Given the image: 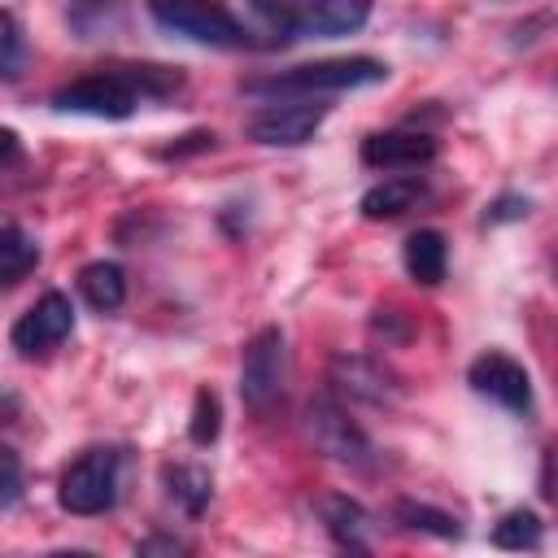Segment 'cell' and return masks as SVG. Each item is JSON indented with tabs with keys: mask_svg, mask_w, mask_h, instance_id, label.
Masks as SVG:
<instances>
[{
	"mask_svg": "<svg viewBox=\"0 0 558 558\" xmlns=\"http://www.w3.org/2000/svg\"><path fill=\"white\" fill-rule=\"evenodd\" d=\"M179 83H183L179 70H166V65H118V70H96V74H83V78L57 87L52 105L61 113L118 122V118H131L135 105L170 96Z\"/></svg>",
	"mask_w": 558,
	"mask_h": 558,
	"instance_id": "6da1fadb",
	"label": "cell"
},
{
	"mask_svg": "<svg viewBox=\"0 0 558 558\" xmlns=\"http://www.w3.org/2000/svg\"><path fill=\"white\" fill-rule=\"evenodd\" d=\"M248 13L262 22L270 44L301 39V35H353L371 17V0H244Z\"/></svg>",
	"mask_w": 558,
	"mask_h": 558,
	"instance_id": "7a4b0ae2",
	"label": "cell"
},
{
	"mask_svg": "<svg viewBox=\"0 0 558 558\" xmlns=\"http://www.w3.org/2000/svg\"><path fill=\"white\" fill-rule=\"evenodd\" d=\"M153 22L192 39V44H209V48H240L248 44L240 17L222 4V0H144Z\"/></svg>",
	"mask_w": 558,
	"mask_h": 558,
	"instance_id": "3957f363",
	"label": "cell"
},
{
	"mask_svg": "<svg viewBox=\"0 0 558 558\" xmlns=\"http://www.w3.org/2000/svg\"><path fill=\"white\" fill-rule=\"evenodd\" d=\"M388 65L375 57H331V61H310V65H292L266 83H248V92H301V96H318V92H344V87H371L384 83Z\"/></svg>",
	"mask_w": 558,
	"mask_h": 558,
	"instance_id": "277c9868",
	"label": "cell"
},
{
	"mask_svg": "<svg viewBox=\"0 0 558 558\" xmlns=\"http://www.w3.org/2000/svg\"><path fill=\"white\" fill-rule=\"evenodd\" d=\"M57 501H61V510H70L78 519L105 514L118 501V453L113 449H87V453H78L61 471Z\"/></svg>",
	"mask_w": 558,
	"mask_h": 558,
	"instance_id": "5b68a950",
	"label": "cell"
},
{
	"mask_svg": "<svg viewBox=\"0 0 558 558\" xmlns=\"http://www.w3.org/2000/svg\"><path fill=\"white\" fill-rule=\"evenodd\" d=\"M283 375H288L283 331L279 327H262L244 344V362H240V397H244V405L257 410V414H270L275 401L283 397Z\"/></svg>",
	"mask_w": 558,
	"mask_h": 558,
	"instance_id": "8992f818",
	"label": "cell"
},
{
	"mask_svg": "<svg viewBox=\"0 0 558 558\" xmlns=\"http://www.w3.org/2000/svg\"><path fill=\"white\" fill-rule=\"evenodd\" d=\"M305 423H310L314 445H318L331 462L353 466V471H366V466L375 462V445H371V436L349 418V410H344L340 401H331V397L310 401Z\"/></svg>",
	"mask_w": 558,
	"mask_h": 558,
	"instance_id": "52a82bcc",
	"label": "cell"
},
{
	"mask_svg": "<svg viewBox=\"0 0 558 558\" xmlns=\"http://www.w3.org/2000/svg\"><path fill=\"white\" fill-rule=\"evenodd\" d=\"M70 331H74V305H70V296H65V292H44V296L13 323L9 340H13V349H17L22 357H35V353L57 349Z\"/></svg>",
	"mask_w": 558,
	"mask_h": 558,
	"instance_id": "ba28073f",
	"label": "cell"
},
{
	"mask_svg": "<svg viewBox=\"0 0 558 558\" xmlns=\"http://www.w3.org/2000/svg\"><path fill=\"white\" fill-rule=\"evenodd\" d=\"M466 379H471V388H475L480 397L506 405L510 414H527V410H532V379H527V371H523L514 357L497 353V349L480 353V357L471 362Z\"/></svg>",
	"mask_w": 558,
	"mask_h": 558,
	"instance_id": "9c48e42d",
	"label": "cell"
},
{
	"mask_svg": "<svg viewBox=\"0 0 558 558\" xmlns=\"http://www.w3.org/2000/svg\"><path fill=\"white\" fill-rule=\"evenodd\" d=\"M327 118V105L318 100H292V105H266L262 113L248 118V140L270 144V148H292L305 144Z\"/></svg>",
	"mask_w": 558,
	"mask_h": 558,
	"instance_id": "30bf717a",
	"label": "cell"
},
{
	"mask_svg": "<svg viewBox=\"0 0 558 558\" xmlns=\"http://www.w3.org/2000/svg\"><path fill=\"white\" fill-rule=\"evenodd\" d=\"M436 157V140L427 131H379L362 140V166L371 170H418Z\"/></svg>",
	"mask_w": 558,
	"mask_h": 558,
	"instance_id": "8fae6325",
	"label": "cell"
},
{
	"mask_svg": "<svg viewBox=\"0 0 558 558\" xmlns=\"http://www.w3.org/2000/svg\"><path fill=\"white\" fill-rule=\"evenodd\" d=\"M331 384H336L340 397L366 401V405H388L397 397L392 375L371 357H336L331 362Z\"/></svg>",
	"mask_w": 558,
	"mask_h": 558,
	"instance_id": "7c38bea8",
	"label": "cell"
},
{
	"mask_svg": "<svg viewBox=\"0 0 558 558\" xmlns=\"http://www.w3.org/2000/svg\"><path fill=\"white\" fill-rule=\"evenodd\" d=\"M401 262H405V275H410L414 283H427V288H432V283L445 279L449 244H445V235H440L436 227H423V231H414V235L405 240Z\"/></svg>",
	"mask_w": 558,
	"mask_h": 558,
	"instance_id": "4fadbf2b",
	"label": "cell"
},
{
	"mask_svg": "<svg viewBox=\"0 0 558 558\" xmlns=\"http://www.w3.org/2000/svg\"><path fill=\"white\" fill-rule=\"evenodd\" d=\"M414 201H423V179L418 174H392L384 183H375L366 196H362V214L371 222L379 218H401L405 209H414Z\"/></svg>",
	"mask_w": 558,
	"mask_h": 558,
	"instance_id": "5bb4252c",
	"label": "cell"
},
{
	"mask_svg": "<svg viewBox=\"0 0 558 558\" xmlns=\"http://www.w3.org/2000/svg\"><path fill=\"white\" fill-rule=\"evenodd\" d=\"M78 292H83V301H87L92 310L113 314V310L126 301V275H122L118 262H92V266H83V275H78Z\"/></svg>",
	"mask_w": 558,
	"mask_h": 558,
	"instance_id": "9a60e30c",
	"label": "cell"
},
{
	"mask_svg": "<svg viewBox=\"0 0 558 558\" xmlns=\"http://www.w3.org/2000/svg\"><path fill=\"white\" fill-rule=\"evenodd\" d=\"M318 514H323L327 532H331L344 549H366V523H371V514H366L353 497H323V501H318Z\"/></svg>",
	"mask_w": 558,
	"mask_h": 558,
	"instance_id": "2e32d148",
	"label": "cell"
},
{
	"mask_svg": "<svg viewBox=\"0 0 558 558\" xmlns=\"http://www.w3.org/2000/svg\"><path fill=\"white\" fill-rule=\"evenodd\" d=\"M39 266V244L22 227H0V283H17Z\"/></svg>",
	"mask_w": 558,
	"mask_h": 558,
	"instance_id": "e0dca14e",
	"label": "cell"
},
{
	"mask_svg": "<svg viewBox=\"0 0 558 558\" xmlns=\"http://www.w3.org/2000/svg\"><path fill=\"white\" fill-rule=\"evenodd\" d=\"M166 484H170V497H174L187 514H201V510L209 506L214 484H209V475H205L201 466H170V471H166Z\"/></svg>",
	"mask_w": 558,
	"mask_h": 558,
	"instance_id": "ac0fdd59",
	"label": "cell"
},
{
	"mask_svg": "<svg viewBox=\"0 0 558 558\" xmlns=\"http://www.w3.org/2000/svg\"><path fill=\"white\" fill-rule=\"evenodd\" d=\"M497 549H536L541 545V519L532 510H506L501 523L493 527Z\"/></svg>",
	"mask_w": 558,
	"mask_h": 558,
	"instance_id": "d6986e66",
	"label": "cell"
},
{
	"mask_svg": "<svg viewBox=\"0 0 558 558\" xmlns=\"http://www.w3.org/2000/svg\"><path fill=\"white\" fill-rule=\"evenodd\" d=\"M397 519L405 527H418V532H432L440 541H453L458 536V519L436 510V506H423V501H397Z\"/></svg>",
	"mask_w": 558,
	"mask_h": 558,
	"instance_id": "ffe728a7",
	"label": "cell"
},
{
	"mask_svg": "<svg viewBox=\"0 0 558 558\" xmlns=\"http://www.w3.org/2000/svg\"><path fill=\"white\" fill-rule=\"evenodd\" d=\"M218 427H222V405H218V397L209 388H201L196 401H192V423H187L192 445H214L218 440Z\"/></svg>",
	"mask_w": 558,
	"mask_h": 558,
	"instance_id": "44dd1931",
	"label": "cell"
},
{
	"mask_svg": "<svg viewBox=\"0 0 558 558\" xmlns=\"http://www.w3.org/2000/svg\"><path fill=\"white\" fill-rule=\"evenodd\" d=\"M26 65V39L22 26L13 22V13L0 9V78H17Z\"/></svg>",
	"mask_w": 558,
	"mask_h": 558,
	"instance_id": "7402d4cb",
	"label": "cell"
},
{
	"mask_svg": "<svg viewBox=\"0 0 558 558\" xmlns=\"http://www.w3.org/2000/svg\"><path fill=\"white\" fill-rule=\"evenodd\" d=\"M122 9V0H70V22L78 35H92L100 22H109Z\"/></svg>",
	"mask_w": 558,
	"mask_h": 558,
	"instance_id": "603a6c76",
	"label": "cell"
},
{
	"mask_svg": "<svg viewBox=\"0 0 558 558\" xmlns=\"http://www.w3.org/2000/svg\"><path fill=\"white\" fill-rule=\"evenodd\" d=\"M22 497V466L13 449H0V506H13Z\"/></svg>",
	"mask_w": 558,
	"mask_h": 558,
	"instance_id": "cb8c5ba5",
	"label": "cell"
},
{
	"mask_svg": "<svg viewBox=\"0 0 558 558\" xmlns=\"http://www.w3.org/2000/svg\"><path fill=\"white\" fill-rule=\"evenodd\" d=\"M523 214H527V201L506 196V201H497V205H493V214H488V218H523Z\"/></svg>",
	"mask_w": 558,
	"mask_h": 558,
	"instance_id": "d4e9b609",
	"label": "cell"
},
{
	"mask_svg": "<svg viewBox=\"0 0 558 558\" xmlns=\"http://www.w3.org/2000/svg\"><path fill=\"white\" fill-rule=\"evenodd\" d=\"M140 554H183V541H170V536H153V541H140Z\"/></svg>",
	"mask_w": 558,
	"mask_h": 558,
	"instance_id": "484cf974",
	"label": "cell"
},
{
	"mask_svg": "<svg viewBox=\"0 0 558 558\" xmlns=\"http://www.w3.org/2000/svg\"><path fill=\"white\" fill-rule=\"evenodd\" d=\"M13 157H17V131L0 126V166H4V161H13Z\"/></svg>",
	"mask_w": 558,
	"mask_h": 558,
	"instance_id": "4316f807",
	"label": "cell"
}]
</instances>
